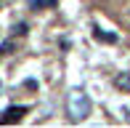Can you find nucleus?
<instances>
[{
  "label": "nucleus",
  "instance_id": "f257e3e1",
  "mask_svg": "<svg viewBox=\"0 0 130 128\" xmlns=\"http://www.w3.org/2000/svg\"><path fill=\"white\" fill-rule=\"evenodd\" d=\"M67 115L74 123H80V120H85L90 115V99H88L85 91H72L67 96Z\"/></svg>",
  "mask_w": 130,
  "mask_h": 128
},
{
  "label": "nucleus",
  "instance_id": "f03ea898",
  "mask_svg": "<svg viewBox=\"0 0 130 128\" xmlns=\"http://www.w3.org/2000/svg\"><path fill=\"white\" fill-rule=\"evenodd\" d=\"M27 115V107H8L3 115H0V125H11V123H19L21 118Z\"/></svg>",
  "mask_w": 130,
  "mask_h": 128
},
{
  "label": "nucleus",
  "instance_id": "7ed1b4c3",
  "mask_svg": "<svg viewBox=\"0 0 130 128\" xmlns=\"http://www.w3.org/2000/svg\"><path fill=\"white\" fill-rule=\"evenodd\" d=\"M114 85H117L120 91H130V75H127V72L117 75V78H114Z\"/></svg>",
  "mask_w": 130,
  "mask_h": 128
},
{
  "label": "nucleus",
  "instance_id": "20e7f679",
  "mask_svg": "<svg viewBox=\"0 0 130 128\" xmlns=\"http://www.w3.org/2000/svg\"><path fill=\"white\" fill-rule=\"evenodd\" d=\"M93 37H96V40H104V43H114V40H117V35L101 32V30H98V27H96V32H93Z\"/></svg>",
  "mask_w": 130,
  "mask_h": 128
},
{
  "label": "nucleus",
  "instance_id": "39448f33",
  "mask_svg": "<svg viewBox=\"0 0 130 128\" xmlns=\"http://www.w3.org/2000/svg\"><path fill=\"white\" fill-rule=\"evenodd\" d=\"M29 5H32V8H53L56 0H29Z\"/></svg>",
  "mask_w": 130,
  "mask_h": 128
},
{
  "label": "nucleus",
  "instance_id": "423d86ee",
  "mask_svg": "<svg viewBox=\"0 0 130 128\" xmlns=\"http://www.w3.org/2000/svg\"><path fill=\"white\" fill-rule=\"evenodd\" d=\"M122 115H125V120L130 123V109H125V112H122Z\"/></svg>",
  "mask_w": 130,
  "mask_h": 128
}]
</instances>
